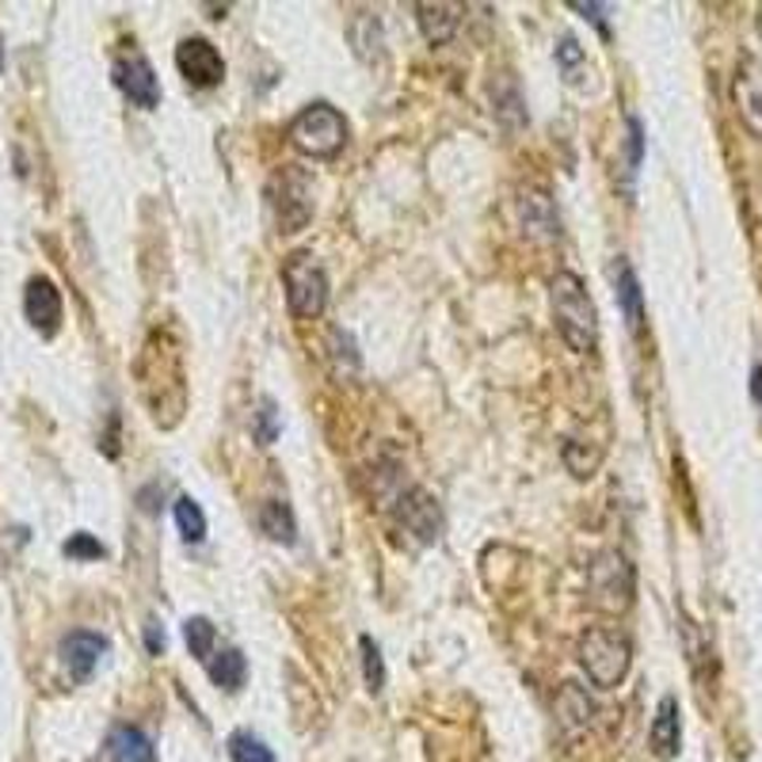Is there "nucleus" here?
<instances>
[{
  "instance_id": "c756f323",
  "label": "nucleus",
  "mask_w": 762,
  "mask_h": 762,
  "mask_svg": "<svg viewBox=\"0 0 762 762\" xmlns=\"http://www.w3.org/2000/svg\"><path fill=\"white\" fill-rule=\"evenodd\" d=\"M572 8H576V12H584L587 20L595 23V28L606 35V15H603V12H606V4H584V0H576V4H572Z\"/></svg>"
},
{
  "instance_id": "aec40b11",
  "label": "nucleus",
  "mask_w": 762,
  "mask_h": 762,
  "mask_svg": "<svg viewBox=\"0 0 762 762\" xmlns=\"http://www.w3.org/2000/svg\"><path fill=\"white\" fill-rule=\"evenodd\" d=\"M260 530L271 537V542L279 545H294L298 542V522H294V511H290V503L282 500H268L260 508Z\"/></svg>"
},
{
  "instance_id": "9d476101",
  "label": "nucleus",
  "mask_w": 762,
  "mask_h": 762,
  "mask_svg": "<svg viewBox=\"0 0 762 762\" xmlns=\"http://www.w3.org/2000/svg\"><path fill=\"white\" fill-rule=\"evenodd\" d=\"M732 96H735V111H740L743 126H748L755 138H762V58L743 54L740 70H735L732 81Z\"/></svg>"
},
{
  "instance_id": "4468645a",
  "label": "nucleus",
  "mask_w": 762,
  "mask_h": 762,
  "mask_svg": "<svg viewBox=\"0 0 762 762\" xmlns=\"http://www.w3.org/2000/svg\"><path fill=\"white\" fill-rule=\"evenodd\" d=\"M610 279H614V294H618L625 324H629V332H640V324H645V294H640L637 271H633V263L625 255L610 263Z\"/></svg>"
},
{
  "instance_id": "2f4dec72",
  "label": "nucleus",
  "mask_w": 762,
  "mask_h": 762,
  "mask_svg": "<svg viewBox=\"0 0 762 762\" xmlns=\"http://www.w3.org/2000/svg\"><path fill=\"white\" fill-rule=\"evenodd\" d=\"M0 70H4V46H0Z\"/></svg>"
},
{
  "instance_id": "f257e3e1",
  "label": "nucleus",
  "mask_w": 762,
  "mask_h": 762,
  "mask_svg": "<svg viewBox=\"0 0 762 762\" xmlns=\"http://www.w3.org/2000/svg\"><path fill=\"white\" fill-rule=\"evenodd\" d=\"M142 397L149 405L153 419L160 427H176L187 413V374H184V351L168 332H153L138 358Z\"/></svg>"
},
{
  "instance_id": "a211bd4d",
  "label": "nucleus",
  "mask_w": 762,
  "mask_h": 762,
  "mask_svg": "<svg viewBox=\"0 0 762 762\" xmlns=\"http://www.w3.org/2000/svg\"><path fill=\"white\" fill-rule=\"evenodd\" d=\"M419 12V31L431 46H447L461 23V8L458 4H416Z\"/></svg>"
},
{
  "instance_id": "9b49d317",
  "label": "nucleus",
  "mask_w": 762,
  "mask_h": 762,
  "mask_svg": "<svg viewBox=\"0 0 762 762\" xmlns=\"http://www.w3.org/2000/svg\"><path fill=\"white\" fill-rule=\"evenodd\" d=\"M107 653V637L92 629H73L70 637L62 640V664L70 671L73 682H88L92 671L100 667V656Z\"/></svg>"
},
{
  "instance_id": "1a4fd4ad",
  "label": "nucleus",
  "mask_w": 762,
  "mask_h": 762,
  "mask_svg": "<svg viewBox=\"0 0 762 762\" xmlns=\"http://www.w3.org/2000/svg\"><path fill=\"white\" fill-rule=\"evenodd\" d=\"M115 84L134 107L153 111L160 104V81H157V73H153L149 58H145L142 50H126V54H118Z\"/></svg>"
},
{
  "instance_id": "5701e85b",
  "label": "nucleus",
  "mask_w": 762,
  "mask_h": 762,
  "mask_svg": "<svg viewBox=\"0 0 762 762\" xmlns=\"http://www.w3.org/2000/svg\"><path fill=\"white\" fill-rule=\"evenodd\" d=\"M229 759L233 762H275V751L252 732H233L229 735Z\"/></svg>"
},
{
  "instance_id": "0eeeda50",
  "label": "nucleus",
  "mask_w": 762,
  "mask_h": 762,
  "mask_svg": "<svg viewBox=\"0 0 762 762\" xmlns=\"http://www.w3.org/2000/svg\"><path fill=\"white\" fill-rule=\"evenodd\" d=\"M275 210H279V229L282 233H302L313 218V191L310 176L298 165H282L275 176Z\"/></svg>"
},
{
  "instance_id": "412c9836",
  "label": "nucleus",
  "mask_w": 762,
  "mask_h": 762,
  "mask_svg": "<svg viewBox=\"0 0 762 762\" xmlns=\"http://www.w3.org/2000/svg\"><path fill=\"white\" fill-rule=\"evenodd\" d=\"M184 640L187 648H191V656L199 659V664H210L213 656V640H218V629H213L210 618H202V614H195V618L184 622Z\"/></svg>"
},
{
  "instance_id": "393cba45",
  "label": "nucleus",
  "mask_w": 762,
  "mask_h": 762,
  "mask_svg": "<svg viewBox=\"0 0 762 762\" xmlns=\"http://www.w3.org/2000/svg\"><path fill=\"white\" fill-rule=\"evenodd\" d=\"M279 439V408L271 397L260 400V413H255V442L260 447H271Z\"/></svg>"
},
{
  "instance_id": "7ed1b4c3",
  "label": "nucleus",
  "mask_w": 762,
  "mask_h": 762,
  "mask_svg": "<svg viewBox=\"0 0 762 762\" xmlns=\"http://www.w3.org/2000/svg\"><path fill=\"white\" fill-rule=\"evenodd\" d=\"M580 664H584L587 679L598 690H614L618 682L629 675L633 664V645L622 629H603V625H591L580 637Z\"/></svg>"
},
{
  "instance_id": "f03ea898",
  "label": "nucleus",
  "mask_w": 762,
  "mask_h": 762,
  "mask_svg": "<svg viewBox=\"0 0 762 762\" xmlns=\"http://www.w3.org/2000/svg\"><path fill=\"white\" fill-rule=\"evenodd\" d=\"M550 298H553L556 332L564 336V344L576 351V355H591L598 347V313L584 279L576 271H556L550 282Z\"/></svg>"
},
{
  "instance_id": "20e7f679",
  "label": "nucleus",
  "mask_w": 762,
  "mask_h": 762,
  "mask_svg": "<svg viewBox=\"0 0 762 762\" xmlns=\"http://www.w3.org/2000/svg\"><path fill=\"white\" fill-rule=\"evenodd\" d=\"M290 145L313 160H332L347 145V123L332 104H310L290 123Z\"/></svg>"
},
{
  "instance_id": "2eb2a0df",
  "label": "nucleus",
  "mask_w": 762,
  "mask_h": 762,
  "mask_svg": "<svg viewBox=\"0 0 762 762\" xmlns=\"http://www.w3.org/2000/svg\"><path fill=\"white\" fill-rule=\"evenodd\" d=\"M519 210H522V233L526 237H534V241H556V237H561V221H556L550 195L522 191Z\"/></svg>"
},
{
  "instance_id": "473e14b6",
  "label": "nucleus",
  "mask_w": 762,
  "mask_h": 762,
  "mask_svg": "<svg viewBox=\"0 0 762 762\" xmlns=\"http://www.w3.org/2000/svg\"><path fill=\"white\" fill-rule=\"evenodd\" d=\"M759 39H762V15H759Z\"/></svg>"
},
{
  "instance_id": "a878e982",
  "label": "nucleus",
  "mask_w": 762,
  "mask_h": 762,
  "mask_svg": "<svg viewBox=\"0 0 762 762\" xmlns=\"http://www.w3.org/2000/svg\"><path fill=\"white\" fill-rule=\"evenodd\" d=\"M556 65H561L564 81L576 84L580 81V65H584V50H580V42L572 35L561 39V46H556Z\"/></svg>"
},
{
  "instance_id": "6e6552de",
  "label": "nucleus",
  "mask_w": 762,
  "mask_h": 762,
  "mask_svg": "<svg viewBox=\"0 0 762 762\" xmlns=\"http://www.w3.org/2000/svg\"><path fill=\"white\" fill-rule=\"evenodd\" d=\"M176 70L184 73L191 88H213V84L226 81V58L218 54L210 39L191 35L176 46Z\"/></svg>"
},
{
  "instance_id": "b1692460",
  "label": "nucleus",
  "mask_w": 762,
  "mask_h": 762,
  "mask_svg": "<svg viewBox=\"0 0 762 762\" xmlns=\"http://www.w3.org/2000/svg\"><path fill=\"white\" fill-rule=\"evenodd\" d=\"M358 648H363V679H366V690L370 693H382L385 687V664H382V648L374 645L370 637L358 640Z\"/></svg>"
},
{
  "instance_id": "f3484780",
  "label": "nucleus",
  "mask_w": 762,
  "mask_h": 762,
  "mask_svg": "<svg viewBox=\"0 0 762 762\" xmlns=\"http://www.w3.org/2000/svg\"><path fill=\"white\" fill-rule=\"evenodd\" d=\"M107 755L111 762H157L153 740L134 724H118L115 732L107 735Z\"/></svg>"
},
{
  "instance_id": "ddd939ff",
  "label": "nucleus",
  "mask_w": 762,
  "mask_h": 762,
  "mask_svg": "<svg viewBox=\"0 0 762 762\" xmlns=\"http://www.w3.org/2000/svg\"><path fill=\"white\" fill-rule=\"evenodd\" d=\"M400 522H405V530L416 534L419 542H435L442 530L439 503H435L424 488H408L405 500H400Z\"/></svg>"
},
{
  "instance_id": "bb28decb",
  "label": "nucleus",
  "mask_w": 762,
  "mask_h": 762,
  "mask_svg": "<svg viewBox=\"0 0 762 762\" xmlns=\"http://www.w3.org/2000/svg\"><path fill=\"white\" fill-rule=\"evenodd\" d=\"M104 553L107 550L92 534H73L70 542H65V556H73V561H100Z\"/></svg>"
},
{
  "instance_id": "7c9ffc66",
  "label": "nucleus",
  "mask_w": 762,
  "mask_h": 762,
  "mask_svg": "<svg viewBox=\"0 0 762 762\" xmlns=\"http://www.w3.org/2000/svg\"><path fill=\"white\" fill-rule=\"evenodd\" d=\"M751 397H755V405H762V363L751 370Z\"/></svg>"
},
{
  "instance_id": "cd10ccee",
  "label": "nucleus",
  "mask_w": 762,
  "mask_h": 762,
  "mask_svg": "<svg viewBox=\"0 0 762 762\" xmlns=\"http://www.w3.org/2000/svg\"><path fill=\"white\" fill-rule=\"evenodd\" d=\"M640 157H645V126L640 118H629V176L640 168Z\"/></svg>"
},
{
  "instance_id": "c85d7f7f",
  "label": "nucleus",
  "mask_w": 762,
  "mask_h": 762,
  "mask_svg": "<svg viewBox=\"0 0 762 762\" xmlns=\"http://www.w3.org/2000/svg\"><path fill=\"white\" fill-rule=\"evenodd\" d=\"M165 645H168L165 625H160L157 618H149V622H145V648H149L153 656H160V653H165Z\"/></svg>"
},
{
  "instance_id": "423d86ee",
  "label": "nucleus",
  "mask_w": 762,
  "mask_h": 762,
  "mask_svg": "<svg viewBox=\"0 0 762 762\" xmlns=\"http://www.w3.org/2000/svg\"><path fill=\"white\" fill-rule=\"evenodd\" d=\"M587 587L591 603L606 614H622L633 603V568L622 553L606 550L587 564Z\"/></svg>"
},
{
  "instance_id": "f8f14e48",
  "label": "nucleus",
  "mask_w": 762,
  "mask_h": 762,
  "mask_svg": "<svg viewBox=\"0 0 762 762\" xmlns=\"http://www.w3.org/2000/svg\"><path fill=\"white\" fill-rule=\"evenodd\" d=\"M23 313H28V321L35 324L42 336H54L62 328V290L50 279L35 275L28 282V290H23Z\"/></svg>"
},
{
  "instance_id": "4be33fe9",
  "label": "nucleus",
  "mask_w": 762,
  "mask_h": 762,
  "mask_svg": "<svg viewBox=\"0 0 762 762\" xmlns=\"http://www.w3.org/2000/svg\"><path fill=\"white\" fill-rule=\"evenodd\" d=\"M176 526H179V534H184V542H191V545H199L202 537H207V515H202V508L191 495H179L176 500Z\"/></svg>"
},
{
  "instance_id": "dca6fc26",
  "label": "nucleus",
  "mask_w": 762,
  "mask_h": 762,
  "mask_svg": "<svg viewBox=\"0 0 762 762\" xmlns=\"http://www.w3.org/2000/svg\"><path fill=\"white\" fill-rule=\"evenodd\" d=\"M648 740H653V751H656L659 759H675V755H679L682 721H679V698H675V693L659 698L656 721H653V732H648Z\"/></svg>"
},
{
  "instance_id": "39448f33",
  "label": "nucleus",
  "mask_w": 762,
  "mask_h": 762,
  "mask_svg": "<svg viewBox=\"0 0 762 762\" xmlns=\"http://www.w3.org/2000/svg\"><path fill=\"white\" fill-rule=\"evenodd\" d=\"M282 286H286L290 316L298 321H313L328 305V275L313 252H290L282 260Z\"/></svg>"
},
{
  "instance_id": "6ab92c4d",
  "label": "nucleus",
  "mask_w": 762,
  "mask_h": 762,
  "mask_svg": "<svg viewBox=\"0 0 762 762\" xmlns=\"http://www.w3.org/2000/svg\"><path fill=\"white\" fill-rule=\"evenodd\" d=\"M207 675L213 679V687L237 693V690L244 687V679H248V659H244L241 648H221V653L210 656Z\"/></svg>"
}]
</instances>
